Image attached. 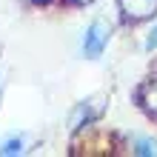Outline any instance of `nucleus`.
<instances>
[{
    "instance_id": "3",
    "label": "nucleus",
    "mask_w": 157,
    "mask_h": 157,
    "mask_svg": "<svg viewBox=\"0 0 157 157\" xmlns=\"http://www.w3.org/2000/svg\"><path fill=\"white\" fill-rule=\"evenodd\" d=\"M140 97H143V106H146V109H149V112L157 117V77H151V80L143 86Z\"/></svg>"
},
{
    "instance_id": "6",
    "label": "nucleus",
    "mask_w": 157,
    "mask_h": 157,
    "mask_svg": "<svg viewBox=\"0 0 157 157\" xmlns=\"http://www.w3.org/2000/svg\"><path fill=\"white\" fill-rule=\"evenodd\" d=\"M134 154H157V143L154 140H134V149H132Z\"/></svg>"
},
{
    "instance_id": "4",
    "label": "nucleus",
    "mask_w": 157,
    "mask_h": 157,
    "mask_svg": "<svg viewBox=\"0 0 157 157\" xmlns=\"http://www.w3.org/2000/svg\"><path fill=\"white\" fill-rule=\"evenodd\" d=\"M94 117H97V109H91L89 103H83V106L77 109V114H75V128H80L83 123H91Z\"/></svg>"
},
{
    "instance_id": "2",
    "label": "nucleus",
    "mask_w": 157,
    "mask_h": 157,
    "mask_svg": "<svg viewBox=\"0 0 157 157\" xmlns=\"http://www.w3.org/2000/svg\"><path fill=\"white\" fill-rule=\"evenodd\" d=\"M120 9L132 20H143V17H151L157 12V0H120Z\"/></svg>"
},
{
    "instance_id": "7",
    "label": "nucleus",
    "mask_w": 157,
    "mask_h": 157,
    "mask_svg": "<svg viewBox=\"0 0 157 157\" xmlns=\"http://www.w3.org/2000/svg\"><path fill=\"white\" fill-rule=\"evenodd\" d=\"M32 3H49V0H32Z\"/></svg>"
},
{
    "instance_id": "5",
    "label": "nucleus",
    "mask_w": 157,
    "mask_h": 157,
    "mask_svg": "<svg viewBox=\"0 0 157 157\" xmlns=\"http://www.w3.org/2000/svg\"><path fill=\"white\" fill-rule=\"evenodd\" d=\"M20 151H23V137H9L0 146V154H20Z\"/></svg>"
},
{
    "instance_id": "1",
    "label": "nucleus",
    "mask_w": 157,
    "mask_h": 157,
    "mask_svg": "<svg viewBox=\"0 0 157 157\" xmlns=\"http://www.w3.org/2000/svg\"><path fill=\"white\" fill-rule=\"evenodd\" d=\"M106 43H109V29L103 23H91L86 29V34H83V54L86 57H100Z\"/></svg>"
},
{
    "instance_id": "8",
    "label": "nucleus",
    "mask_w": 157,
    "mask_h": 157,
    "mask_svg": "<svg viewBox=\"0 0 157 157\" xmlns=\"http://www.w3.org/2000/svg\"><path fill=\"white\" fill-rule=\"evenodd\" d=\"M77 3H89V0H77Z\"/></svg>"
}]
</instances>
